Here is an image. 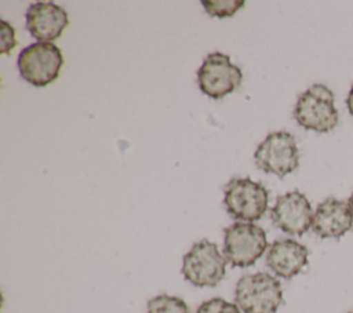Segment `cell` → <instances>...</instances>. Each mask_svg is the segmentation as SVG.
Masks as SVG:
<instances>
[{"mask_svg": "<svg viewBox=\"0 0 353 313\" xmlns=\"http://www.w3.org/2000/svg\"><path fill=\"white\" fill-rule=\"evenodd\" d=\"M234 301L243 313H277L283 303L281 283L266 272L244 274L236 283Z\"/></svg>", "mask_w": 353, "mask_h": 313, "instance_id": "6da1fadb", "label": "cell"}, {"mask_svg": "<svg viewBox=\"0 0 353 313\" xmlns=\"http://www.w3.org/2000/svg\"><path fill=\"white\" fill-rule=\"evenodd\" d=\"M294 117L305 130L316 132L332 131L339 120L334 92L324 84L310 85L298 97Z\"/></svg>", "mask_w": 353, "mask_h": 313, "instance_id": "7a4b0ae2", "label": "cell"}, {"mask_svg": "<svg viewBox=\"0 0 353 313\" xmlns=\"http://www.w3.org/2000/svg\"><path fill=\"white\" fill-rule=\"evenodd\" d=\"M226 258L207 239L196 241L182 259V274L194 287H215L226 274Z\"/></svg>", "mask_w": 353, "mask_h": 313, "instance_id": "3957f363", "label": "cell"}, {"mask_svg": "<svg viewBox=\"0 0 353 313\" xmlns=\"http://www.w3.org/2000/svg\"><path fill=\"white\" fill-rule=\"evenodd\" d=\"M223 204L228 214L241 222L261 219L269 204V190L251 178H233L223 188Z\"/></svg>", "mask_w": 353, "mask_h": 313, "instance_id": "277c9868", "label": "cell"}, {"mask_svg": "<svg viewBox=\"0 0 353 313\" xmlns=\"http://www.w3.org/2000/svg\"><path fill=\"white\" fill-rule=\"evenodd\" d=\"M266 248V232L252 222H234L223 229V255L233 267L252 266Z\"/></svg>", "mask_w": 353, "mask_h": 313, "instance_id": "5b68a950", "label": "cell"}, {"mask_svg": "<svg viewBox=\"0 0 353 313\" xmlns=\"http://www.w3.org/2000/svg\"><path fill=\"white\" fill-rule=\"evenodd\" d=\"M21 77L34 87H46L59 77L63 57L54 43H34L25 47L18 55Z\"/></svg>", "mask_w": 353, "mask_h": 313, "instance_id": "8992f818", "label": "cell"}, {"mask_svg": "<svg viewBox=\"0 0 353 313\" xmlns=\"http://www.w3.org/2000/svg\"><path fill=\"white\" fill-rule=\"evenodd\" d=\"M255 165L279 178L294 172L299 165V150L292 134L287 131L270 132L254 153Z\"/></svg>", "mask_w": 353, "mask_h": 313, "instance_id": "52a82bcc", "label": "cell"}, {"mask_svg": "<svg viewBox=\"0 0 353 313\" xmlns=\"http://www.w3.org/2000/svg\"><path fill=\"white\" fill-rule=\"evenodd\" d=\"M241 81V69L232 62L229 55L219 51L208 54L197 70L200 91L212 99H221L232 94Z\"/></svg>", "mask_w": 353, "mask_h": 313, "instance_id": "ba28073f", "label": "cell"}, {"mask_svg": "<svg viewBox=\"0 0 353 313\" xmlns=\"http://www.w3.org/2000/svg\"><path fill=\"white\" fill-rule=\"evenodd\" d=\"M313 214L310 201L299 190L279 196L270 210L272 222L280 230L292 236H302L312 228Z\"/></svg>", "mask_w": 353, "mask_h": 313, "instance_id": "9c48e42d", "label": "cell"}, {"mask_svg": "<svg viewBox=\"0 0 353 313\" xmlns=\"http://www.w3.org/2000/svg\"><path fill=\"white\" fill-rule=\"evenodd\" d=\"M26 29L40 43H51L61 37L69 25L66 10L51 1H36L26 11Z\"/></svg>", "mask_w": 353, "mask_h": 313, "instance_id": "30bf717a", "label": "cell"}, {"mask_svg": "<svg viewBox=\"0 0 353 313\" xmlns=\"http://www.w3.org/2000/svg\"><path fill=\"white\" fill-rule=\"evenodd\" d=\"M353 226V211L347 201L328 197L321 201L314 214L312 229L321 239H339Z\"/></svg>", "mask_w": 353, "mask_h": 313, "instance_id": "8fae6325", "label": "cell"}, {"mask_svg": "<svg viewBox=\"0 0 353 313\" xmlns=\"http://www.w3.org/2000/svg\"><path fill=\"white\" fill-rule=\"evenodd\" d=\"M309 262V250L294 239L274 240L266 254L268 267L279 277L290 280Z\"/></svg>", "mask_w": 353, "mask_h": 313, "instance_id": "7c38bea8", "label": "cell"}, {"mask_svg": "<svg viewBox=\"0 0 353 313\" xmlns=\"http://www.w3.org/2000/svg\"><path fill=\"white\" fill-rule=\"evenodd\" d=\"M148 313H190L186 302L174 295L160 294L148 301L146 305Z\"/></svg>", "mask_w": 353, "mask_h": 313, "instance_id": "4fadbf2b", "label": "cell"}, {"mask_svg": "<svg viewBox=\"0 0 353 313\" xmlns=\"http://www.w3.org/2000/svg\"><path fill=\"white\" fill-rule=\"evenodd\" d=\"M245 4L244 0H203L201 6L210 17L226 18L234 15Z\"/></svg>", "mask_w": 353, "mask_h": 313, "instance_id": "5bb4252c", "label": "cell"}, {"mask_svg": "<svg viewBox=\"0 0 353 313\" xmlns=\"http://www.w3.org/2000/svg\"><path fill=\"white\" fill-rule=\"evenodd\" d=\"M196 313H241L236 303H232L223 298H211L204 301L196 310Z\"/></svg>", "mask_w": 353, "mask_h": 313, "instance_id": "9a60e30c", "label": "cell"}, {"mask_svg": "<svg viewBox=\"0 0 353 313\" xmlns=\"http://www.w3.org/2000/svg\"><path fill=\"white\" fill-rule=\"evenodd\" d=\"M0 37H1V54H10V51L17 46V37H15L14 28L6 19H1Z\"/></svg>", "mask_w": 353, "mask_h": 313, "instance_id": "2e32d148", "label": "cell"}, {"mask_svg": "<svg viewBox=\"0 0 353 313\" xmlns=\"http://www.w3.org/2000/svg\"><path fill=\"white\" fill-rule=\"evenodd\" d=\"M346 106H347L349 113L353 116V85L349 90V94H347V98H346Z\"/></svg>", "mask_w": 353, "mask_h": 313, "instance_id": "e0dca14e", "label": "cell"}, {"mask_svg": "<svg viewBox=\"0 0 353 313\" xmlns=\"http://www.w3.org/2000/svg\"><path fill=\"white\" fill-rule=\"evenodd\" d=\"M347 203H349V205H350V208H352V211H353V192H352V194H350Z\"/></svg>", "mask_w": 353, "mask_h": 313, "instance_id": "ac0fdd59", "label": "cell"}, {"mask_svg": "<svg viewBox=\"0 0 353 313\" xmlns=\"http://www.w3.org/2000/svg\"><path fill=\"white\" fill-rule=\"evenodd\" d=\"M347 313H353V310H352V312H347Z\"/></svg>", "mask_w": 353, "mask_h": 313, "instance_id": "d6986e66", "label": "cell"}]
</instances>
